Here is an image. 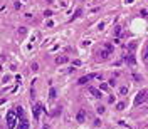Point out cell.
Segmentation results:
<instances>
[{
  "label": "cell",
  "instance_id": "cell-6",
  "mask_svg": "<svg viewBox=\"0 0 148 129\" xmlns=\"http://www.w3.org/2000/svg\"><path fill=\"white\" fill-rule=\"evenodd\" d=\"M84 119H86V112L81 109V111L77 112V121H79V122H84Z\"/></svg>",
  "mask_w": 148,
  "mask_h": 129
},
{
  "label": "cell",
  "instance_id": "cell-2",
  "mask_svg": "<svg viewBox=\"0 0 148 129\" xmlns=\"http://www.w3.org/2000/svg\"><path fill=\"white\" fill-rule=\"evenodd\" d=\"M148 92H145V91H141V92H138V96H136V99H135V106H140L143 101H145V97H147Z\"/></svg>",
  "mask_w": 148,
  "mask_h": 129
},
{
  "label": "cell",
  "instance_id": "cell-4",
  "mask_svg": "<svg viewBox=\"0 0 148 129\" xmlns=\"http://www.w3.org/2000/svg\"><path fill=\"white\" fill-rule=\"evenodd\" d=\"M19 129H29V121L25 117L20 119V124H19Z\"/></svg>",
  "mask_w": 148,
  "mask_h": 129
},
{
  "label": "cell",
  "instance_id": "cell-15",
  "mask_svg": "<svg viewBox=\"0 0 148 129\" xmlns=\"http://www.w3.org/2000/svg\"><path fill=\"white\" fill-rule=\"evenodd\" d=\"M101 89L103 91H108V84H101Z\"/></svg>",
  "mask_w": 148,
  "mask_h": 129
},
{
  "label": "cell",
  "instance_id": "cell-9",
  "mask_svg": "<svg viewBox=\"0 0 148 129\" xmlns=\"http://www.w3.org/2000/svg\"><path fill=\"white\" fill-rule=\"evenodd\" d=\"M15 114H17V116H19V117L22 119V117H24V109H22V107H17V111H15Z\"/></svg>",
  "mask_w": 148,
  "mask_h": 129
},
{
  "label": "cell",
  "instance_id": "cell-1",
  "mask_svg": "<svg viewBox=\"0 0 148 129\" xmlns=\"http://www.w3.org/2000/svg\"><path fill=\"white\" fill-rule=\"evenodd\" d=\"M7 126H8V129L15 128V112H14V111H10V112L7 114Z\"/></svg>",
  "mask_w": 148,
  "mask_h": 129
},
{
  "label": "cell",
  "instance_id": "cell-10",
  "mask_svg": "<svg viewBox=\"0 0 148 129\" xmlns=\"http://www.w3.org/2000/svg\"><path fill=\"white\" fill-rule=\"evenodd\" d=\"M39 112H40V106L37 104V106H36V109H34V117H36V119L39 117Z\"/></svg>",
  "mask_w": 148,
  "mask_h": 129
},
{
  "label": "cell",
  "instance_id": "cell-8",
  "mask_svg": "<svg viewBox=\"0 0 148 129\" xmlns=\"http://www.w3.org/2000/svg\"><path fill=\"white\" fill-rule=\"evenodd\" d=\"M89 79H91V75H86V77H81V79L77 81V84H86V82H88Z\"/></svg>",
  "mask_w": 148,
  "mask_h": 129
},
{
  "label": "cell",
  "instance_id": "cell-5",
  "mask_svg": "<svg viewBox=\"0 0 148 129\" xmlns=\"http://www.w3.org/2000/svg\"><path fill=\"white\" fill-rule=\"evenodd\" d=\"M88 91H89V92H91L94 97H101V92H99L96 87H88Z\"/></svg>",
  "mask_w": 148,
  "mask_h": 129
},
{
  "label": "cell",
  "instance_id": "cell-11",
  "mask_svg": "<svg viewBox=\"0 0 148 129\" xmlns=\"http://www.w3.org/2000/svg\"><path fill=\"white\" fill-rule=\"evenodd\" d=\"M126 61H128V64H130V65H135V57H133V55L126 57Z\"/></svg>",
  "mask_w": 148,
  "mask_h": 129
},
{
  "label": "cell",
  "instance_id": "cell-19",
  "mask_svg": "<svg viewBox=\"0 0 148 129\" xmlns=\"http://www.w3.org/2000/svg\"><path fill=\"white\" fill-rule=\"evenodd\" d=\"M42 129H49V128H42Z\"/></svg>",
  "mask_w": 148,
  "mask_h": 129
},
{
  "label": "cell",
  "instance_id": "cell-16",
  "mask_svg": "<svg viewBox=\"0 0 148 129\" xmlns=\"http://www.w3.org/2000/svg\"><path fill=\"white\" fill-rule=\"evenodd\" d=\"M98 112H99V114H103V112H104V107H101V106H99V107H98Z\"/></svg>",
  "mask_w": 148,
  "mask_h": 129
},
{
  "label": "cell",
  "instance_id": "cell-14",
  "mask_svg": "<svg viewBox=\"0 0 148 129\" xmlns=\"http://www.w3.org/2000/svg\"><path fill=\"white\" fill-rule=\"evenodd\" d=\"M27 32V29H25V27H20V29H19V34H25Z\"/></svg>",
  "mask_w": 148,
  "mask_h": 129
},
{
  "label": "cell",
  "instance_id": "cell-13",
  "mask_svg": "<svg viewBox=\"0 0 148 129\" xmlns=\"http://www.w3.org/2000/svg\"><path fill=\"white\" fill-rule=\"evenodd\" d=\"M119 92H121V94H123V96H125V94H126V92H128V89H126V87H121V89H119Z\"/></svg>",
  "mask_w": 148,
  "mask_h": 129
},
{
  "label": "cell",
  "instance_id": "cell-18",
  "mask_svg": "<svg viewBox=\"0 0 148 129\" xmlns=\"http://www.w3.org/2000/svg\"><path fill=\"white\" fill-rule=\"evenodd\" d=\"M51 97H52V99L56 97V91H54V89H51Z\"/></svg>",
  "mask_w": 148,
  "mask_h": 129
},
{
  "label": "cell",
  "instance_id": "cell-12",
  "mask_svg": "<svg viewBox=\"0 0 148 129\" xmlns=\"http://www.w3.org/2000/svg\"><path fill=\"white\" fill-rule=\"evenodd\" d=\"M125 106H126L125 102H119V104L116 106V109H118V111H123V109H125Z\"/></svg>",
  "mask_w": 148,
  "mask_h": 129
},
{
  "label": "cell",
  "instance_id": "cell-3",
  "mask_svg": "<svg viewBox=\"0 0 148 129\" xmlns=\"http://www.w3.org/2000/svg\"><path fill=\"white\" fill-rule=\"evenodd\" d=\"M111 50H113V49L108 45V49H104V50H101V52H99V57H101V59H108V57H110V54H111Z\"/></svg>",
  "mask_w": 148,
  "mask_h": 129
},
{
  "label": "cell",
  "instance_id": "cell-17",
  "mask_svg": "<svg viewBox=\"0 0 148 129\" xmlns=\"http://www.w3.org/2000/svg\"><path fill=\"white\" fill-rule=\"evenodd\" d=\"M121 32V27H116V29H114V34H116V35H118V34Z\"/></svg>",
  "mask_w": 148,
  "mask_h": 129
},
{
  "label": "cell",
  "instance_id": "cell-7",
  "mask_svg": "<svg viewBox=\"0 0 148 129\" xmlns=\"http://www.w3.org/2000/svg\"><path fill=\"white\" fill-rule=\"evenodd\" d=\"M66 61H67V57H66V55H61V57H57V59H56V62H57V64H64Z\"/></svg>",
  "mask_w": 148,
  "mask_h": 129
}]
</instances>
